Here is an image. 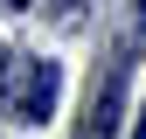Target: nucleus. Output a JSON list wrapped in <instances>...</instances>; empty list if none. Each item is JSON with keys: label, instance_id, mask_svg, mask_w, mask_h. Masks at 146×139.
Here are the masks:
<instances>
[{"label": "nucleus", "instance_id": "nucleus-1", "mask_svg": "<svg viewBox=\"0 0 146 139\" xmlns=\"http://www.w3.org/2000/svg\"><path fill=\"white\" fill-rule=\"evenodd\" d=\"M56 91H63V70H56V63H42V56H14V70H7V104H14L21 125H49Z\"/></svg>", "mask_w": 146, "mask_h": 139}, {"label": "nucleus", "instance_id": "nucleus-2", "mask_svg": "<svg viewBox=\"0 0 146 139\" xmlns=\"http://www.w3.org/2000/svg\"><path fill=\"white\" fill-rule=\"evenodd\" d=\"M132 139H146V104H139V125H132Z\"/></svg>", "mask_w": 146, "mask_h": 139}, {"label": "nucleus", "instance_id": "nucleus-3", "mask_svg": "<svg viewBox=\"0 0 146 139\" xmlns=\"http://www.w3.org/2000/svg\"><path fill=\"white\" fill-rule=\"evenodd\" d=\"M139 42H146V0H139Z\"/></svg>", "mask_w": 146, "mask_h": 139}, {"label": "nucleus", "instance_id": "nucleus-4", "mask_svg": "<svg viewBox=\"0 0 146 139\" xmlns=\"http://www.w3.org/2000/svg\"><path fill=\"white\" fill-rule=\"evenodd\" d=\"M0 7H28V0H0Z\"/></svg>", "mask_w": 146, "mask_h": 139}]
</instances>
